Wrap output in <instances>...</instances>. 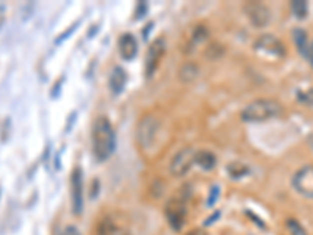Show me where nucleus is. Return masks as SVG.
Segmentation results:
<instances>
[{"label":"nucleus","mask_w":313,"mask_h":235,"mask_svg":"<svg viewBox=\"0 0 313 235\" xmlns=\"http://www.w3.org/2000/svg\"><path fill=\"white\" fill-rule=\"evenodd\" d=\"M219 216H221V214H219V212H215V214H213V215H212L210 218H208V220H205V222H204V226H210V224H212V222H213V221H216V220H218Z\"/></svg>","instance_id":"nucleus-24"},{"label":"nucleus","mask_w":313,"mask_h":235,"mask_svg":"<svg viewBox=\"0 0 313 235\" xmlns=\"http://www.w3.org/2000/svg\"><path fill=\"white\" fill-rule=\"evenodd\" d=\"M282 113V107L273 99H257L246 105L241 112V120L245 122H263L277 118Z\"/></svg>","instance_id":"nucleus-2"},{"label":"nucleus","mask_w":313,"mask_h":235,"mask_svg":"<svg viewBox=\"0 0 313 235\" xmlns=\"http://www.w3.org/2000/svg\"><path fill=\"white\" fill-rule=\"evenodd\" d=\"M194 160H196V149L191 146L183 148L172 157L169 163V172L174 178H183V176L191 170Z\"/></svg>","instance_id":"nucleus-4"},{"label":"nucleus","mask_w":313,"mask_h":235,"mask_svg":"<svg viewBox=\"0 0 313 235\" xmlns=\"http://www.w3.org/2000/svg\"><path fill=\"white\" fill-rule=\"evenodd\" d=\"M198 74H199V69H198V66H194L193 63L183 64L180 68V70H179V77L183 82H191V80H194L196 77H198Z\"/></svg>","instance_id":"nucleus-16"},{"label":"nucleus","mask_w":313,"mask_h":235,"mask_svg":"<svg viewBox=\"0 0 313 235\" xmlns=\"http://www.w3.org/2000/svg\"><path fill=\"white\" fill-rule=\"evenodd\" d=\"M227 170H229L232 178H235V179L243 178V176L248 172V168L245 166V164H241V163H230Z\"/></svg>","instance_id":"nucleus-19"},{"label":"nucleus","mask_w":313,"mask_h":235,"mask_svg":"<svg viewBox=\"0 0 313 235\" xmlns=\"http://www.w3.org/2000/svg\"><path fill=\"white\" fill-rule=\"evenodd\" d=\"M194 163L198 164V166L204 171H210L216 166V157L212 150H207V149H202V150H196V160Z\"/></svg>","instance_id":"nucleus-14"},{"label":"nucleus","mask_w":313,"mask_h":235,"mask_svg":"<svg viewBox=\"0 0 313 235\" xmlns=\"http://www.w3.org/2000/svg\"><path fill=\"white\" fill-rule=\"evenodd\" d=\"M61 235H82V234H80V230L75 226H66L63 229Z\"/></svg>","instance_id":"nucleus-23"},{"label":"nucleus","mask_w":313,"mask_h":235,"mask_svg":"<svg viewBox=\"0 0 313 235\" xmlns=\"http://www.w3.org/2000/svg\"><path fill=\"white\" fill-rule=\"evenodd\" d=\"M219 194H221V188H219L218 185H213L210 193H208V198H207V207H213L216 204V201L219 199Z\"/></svg>","instance_id":"nucleus-20"},{"label":"nucleus","mask_w":313,"mask_h":235,"mask_svg":"<svg viewBox=\"0 0 313 235\" xmlns=\"http://www.w3.org/2000/svg\"><path fill=\"white\" fill-rule=\"evenodd\" d=\"M254 49L262 56L266 58H282L285 55V47L284 44L277 40L273 34H263L260 36L256 44H254Z\"/></svg>","instance_id":"nucleus-6"},{"label":"nucleus","mask_w":313,"mask_h":235,"mask_svg":"<svg viewBox=\"0 0 313 235\" xmlns=\"http://www.w3.org/2000/svg\"><path fill=\"white\" fill-rule=\"evenodd\" d=\"M92 138V152L97 160L103 162L111 157L116 148V135L114 128L110 122L108 118L97 116L91 130Z\"/></svg>","instance_id":"nucleus-1"},{"label":"nucleus","mask_w":313,"mask_h":235,"mask_svg":"<svg viewBox=\"0 0 313 235\" xmlns=\"http://www.w3.org/2000/svg\"><path fill=\"white\" fill-rule=\"evenodd\" d=\"M293 40H295V44L298 47L299 54L303 56H307V54H309V36H307V33L303 28H296L293 32Z\"/></svg>","instance_id":"nucleus-15"},{"label":"nucleus","mask_w":313,"mask_h":235,"mask_svg":"<svg viewBox=\"0 0 313 235\" xmlns=\"http://www.w3.org/2000/svg\"><path fill=\"white\" fill-rule=\"evenodd\" d=\"M298 99L303 104H309L313 105V88L304 91V92H298Z\"/></svg>","instance_id":"nucleus-22"},{"label":"nucleus","mask_w":313,"mask_h":235,"mask_svg":"<svg viewBox=\"0 0 313 235\" xmlns=\"http://www.w3.org/2000/svg\"><path fill=\"white\" fill-rule=\"evenodd\" d=\"M292 11L298 19H304L309 14V5L304 0H295L292 2Z\"/></svg>","instance_id":"nucleus-17"},{"label":"nucleus","mask_w":313,"mask_h":235,"mask_svg":"<svg viewBox=\"0 0 313 235\" xmlns=\"http://www.w3.org/2000/svg\"><path fill=\"white\" fill-rule=\"evenodd\" d=\"M287 226H288V230H290V234H292V235H307L306 230L301 228L299 222L295 221V220H288L287 221Z\"/></svg>","instance_id":"nucleus-21"},{"label":"nucleus","mask_w":313,"mask_h":235,"mask_svg":"<svg viewBox=\"0 0 313 235\" xmlns=\"http://www.w3.org/2000/svg\"><path fill=\"white\" fill-rule=\"evenodd\" d=\"M307 58H309V62H310V64H312V68H313V42L309 46V54H307Z\"/></svg>","instance_id":"nucleus-26"},{"label":"nucleus","mask_w":313,"mask_h":235,"mask_svg":"<svg viewBox=\"0 0 313 235\" xmlns=\"http://www.w3.org/2000/svg\"><path fill=\"white\" fill-rule=\"evenodd\" d=\"M125 84H127V72L125 70L119 66L113 68L110 78H108V85H110L111 92L113 94H121L122 90L125 88Z\"/></svg>","instance_id":"nucleus-13"},{"label":"nucleus","mask_w":313,"mask_h":235,"mask_svg":"<svg viewBox=\"0 0 313 235\" xmlns=\"http://www.w3.org/2000/svg\"><path fill=\"white\" fill-rule=\"evenodd\" d=\"M96 235H130V229L118 216H103L96 229Z\"/></svg>","instance_id":"nucleus-11"},{"label":"nucleus","mask_w":313,"mask_h":235,"mask_svg":"<svg viewBox=\"0 0 313 235\" xmlns=\"http://www.w3.org/2000/svg\"><path fill=\"white\" fill-rule=\"evenodd\" d=\"M166 52V44L163 40H157L149 46L146 52V64H144V72L146 77H152L154 72L158 69L161 60H163Z\"/></svg>","instance_id":"nucleus-9"},{"label":"nucleus","mask_w":313,"mask_h":235,"mask_svg":"<svg viewBox=\"0 0 313 235\" xmlns=\"http://www.w3.org/2000/svg\"><path fill=\"white\" fill-rule=\"evenodd\" d=\"M71 201L72 214L80 216L83 214V172L75 166L71 172Z\"/></svg>","instance_id":"nucleus-7"},{"label":"nucleus","mask_w":313,"mask_h":235,"mask_svg":"<svg viewBox=\"0 0 313 235\" xmlns=\"http://www.w3.org/2000/svg\"><path fill=\"white\" fill-rule=\"evenodd\" d=\"M158 132V121L157 118L152 116V114H147L146 118L140 121L136 127V140H138V144L141 148H149L150 144L154 143L155 140V135Z\"/></svg>","instance_id":"nucleus-8"},{"label":"nucleus","mask_w":313,"mask_h":235,"mask_svg":"<svg viewBox=\"0 0 313 235\" xmlns=\"http://www.w3.org/2000/svg\"><path fill=\"white\" fill-rule=\"evenodd\" d=\"M185 235H208L204 229H193V230H190V232H187Z\"/></svg>","instance_id":"nucleus-25"},{"label":"nucleus","mask_w":313,"mask_h":235,"mask_svg":"<svg viewBox=\"0 0 313 235\" xmlns=\"http://www.w3.org/2000/svg\"><path fill=\"white\" fill-rule=\"evenodd\" d=\"M207 36H208V32L201 26V27H198L194 30V33H193V36H191V40H190V49H196V47H198L201 42H204L205 40H207Z\"/></svg>","instance_id":"nucleus-18"},{"label":"nucleus","mask_w":313,"mask_h":235,"mask_svg":"<svg viewBox=\"0 0 313 235\" xmlns=\"http://www.w3.org/2000/svg\"><path fill=\"white\" fill-rule=\"evenodd\" d=\"M243 10H245L249 22L256 28H263L268 26V22L271 19V11L266 5H263L260 2H248L245 6H243Z\"/></svg>","instance_id":"nucleus-10"},{"label":"nucleus","mask_w":313,"mask_h":235,"mask_svg":"<svg viewBox=\"0 0 313 235\" xmlns=\"http://www.w3.org/2000/svg\"><path fill=\"white\" fill-rule=\"evenodd\" d=\"M165 216L168 224L174 230H180L185 226V221H187V204H185V198L180 196H174L171 201L165 207Z\"/></svg>","instance_id":"nucleus-3"},{"label":"nucleus","mask_w":313,"mask_h":235,"mask_svg":"<svg viewBox=\"0 0 313 235\" xmlns=\"http://www.w3.org/2000/svg\"><path fill=\"white\" fill-rule=\"evenodd\" d=\"M292 185L298 194L313 199V164H306V166L298 170L293 176Z\"/></svg>","instance_id":"nucleus-5"},{"label":"nucleus","mask_w":313,"mask_h":235,"mask_svg":"<svg viewBox=\"0 0 313 235\" xmlns=\"http://www.w3.org/2000/svg\"><path fill=\"white\" fill-rule=\"evenodd\" d=\"M118 47H119V54L124 60H132L138 52V42L132 33H124L119 38Z\"/></svg>","instance_id":"nucleus-12"}]
</instances>
